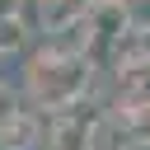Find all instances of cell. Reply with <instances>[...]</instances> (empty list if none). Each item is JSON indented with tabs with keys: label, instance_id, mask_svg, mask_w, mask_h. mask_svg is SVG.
I'll use <instances>...</instances> for the list:
<instances>
[{
	"label": "cell",
	"instance_id": "3957f363",
	"mask_svg": "<svg viewBox=\"0 0 150 150\" xmlns=\"http://www.w3.org/2000/svg\"><path fill=\"white\" fill-rule=\"evenodd\" d=\"M98 0H38V28L52 38L61 28H75V23H89Z\"/></svg>",
	"mask_w": 150,
	"mask_h": 150
},
{
	"label": "cell",
	"instance_id": "5b68a950",
	"mask_svg": "<svg viewBox=\"0 0 150 150\" xmlns=\"http://www.w3.org/2000/svg\"><path fill=\"white\" fill-rule=\"evenodd\" d=\"M131 145H136V117H127L122 108H108L98 117L94 150H131Z\"/></svg>",
	"mask_w": 150,
	"mask_h": 150
},
{
	"label": "cell",
	"instance_id": "277c9868",
	"mask_svg": "<svg viewBox=\"0 0 150 150\" xmlns=\"http://www.w3.org/2000/svg\"><path fill=\"white\" fill-rule=\"evenodd\" d=\"M0 150H47V127H42V112L28 108L19 122H9L0 131Z\"/></svg>",
	"mask_w": 150,
	"mask_h": 150
},
{
	"label": "cell",
	"instance_id": "8992f818",
	"mask_svg": "<svg viewBox=\"0 0 150 150\" xmlns=\"http://www.w3.org/2000/svg\"><path fill=\"white\" fill-rule=\"evenodd\" d=\"M23 112H28V103H23V94H19L14 84H5V80H0V131H5L9 122H19Z\"/></svg>",
	"mask_w": 150,
	"mask_h": 150
},
{
	"label": "cell",
	"instance_id": "ba28073f",
	"mask_svg": "<svg viewBox=\"0 0 150 150\" xmlns=\"http://www.w3.org/2000/svg\"><path fill=\"white\" fill-rule=\"evenodd\" d=\"M23 5L28 0H0V19H23Z\"/></svg>",
	"mask_w": 150,
	"mask_h": 150
},
{
	"label": "cell",
	"instance_id": "6da1fadb",
	"mask_svg": "<svg viewBox=\"0 0 150 150\" xmlns=\"http://www.w3.org/2000/svg\"><path fill=\"white\" fill-rule=\"evenodd\" d=\"M94 84V61L89 56H70V52H56V47H38L23 66V98L42 112V117H56V112H70L84 103Z\"/></svg>",
	"mask_w": 150,
	"mask_h": 150
},
{
	"label": "cell",
	"instance_id": "52a82bcc",
	"mask_svg": "<svg viewBox=\"0 0 150 150\" xmlns=\"http://www.w3.org/2000/svg\"><path fill=\"white\" fill-rule=\"evenodd\" d=\"M23 42H28V28H23V19H0V56H14V52H23Z\"/></svg>",
	"mask_w": 150,
	"mask_h": 150
},
{
	"label": "cell",
	"instance_id": "7a4b0ae2",
	"mask_svg": "<svg viewBox=\"0 0 150 150\" xmlns=\"http://www.w3.org/2000/svg\"><path fill=\"white\" fill-rule=\"evenodd\" d=\"M98 117L103 112H84V108H70V112L47 117V150H94Z\"/></svg>",
	"mask_w": 150,
	"mask_h": 150
}]
</instances>
